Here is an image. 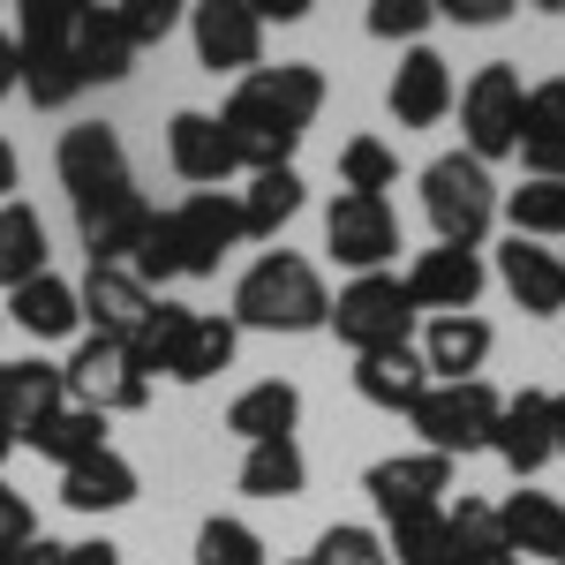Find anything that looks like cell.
I'll use <instances>...</instances> for the list:
<instances>
[{
	"mask_svg": "<svg viewBox=\"0 0 565 565\" xmlns=\"http://www.w3.org/2000/svg\"><path fill=\"white\" fill-rule=\"evenodd\" d=\"M317 114H324V68L317 61H279V68H257V76L234 84V98L218 106V129L234 143L242 174H279V167H295Z\"/></svg>",
	"mask_w": 565,
	"mask_h": 565,
	"instance_id": "obj_1",
	"label": "cell"
},
{
	"mask_svg": "<svg viewBox=\"0 0 565 565\" xmlns=\"http://www.w3.org/2000/svg\"><path fill=\"white\" fill-rule=\"evenodd\" d=\"M234 332H324L332 324V287L324 271L295 249H264L242 279H234Z\"/></svg>",
	"mask_w": 565,
	"mask_h": 565,
	"instance_id": "obj_2",
	"label": "cell"
},
{
	"mask_svg": "<svg viewBox=\"0 0 565 565\" xmlns=\"http://www.w3.org/2000/svg\"><path fill=\"white\" fill-rule=\"evenodd\" d=\"M234 348H242V332H234V317H204V309H181L159 295L151 309V324L129 340L136 370L159 385V377H174V385H212L218 370H234Z\"/></svg>",
	"mask_w": 565,
	"mask_h": 565,
	"instance_id": "obj_3",
	"label": "cell"
},
{
	"mask_svg": "<svg viewBox=\"0 0 565 565\" xmlns=\"http://www.w3.org/2000/svg\"><path fill=\"white\" fill-rule=\"evenodd\" d=\"M76 15H84V0H23V15H15L23 98L39 114H61V106L84 98V76H76Z\"/></svg>",
	"mask_w": 565,
	"mask_h": 565,
	"instance_id": "obj_4",
	"label": "cell"
},
{
	"mask_svg": "<svg viewBox=\"0 0 565 565\" xmlns=\"http://www.w3.org/2000/svg\"><path fill=\"white\" fill-rule=\"evenodd\" d=\"M498 196H505V189H498L490 167L468 159V151H445V159L423 167V212H430L445 249H482L490 226H498Z\"/></svg>",
	"mask_w": 565,
	"mask_h": 565,
	"instance_id": "obj_5",
	"label": "cell"
},
{
	"mask_svg": "<svg viewBox=\"0 0 565 565\" xmlns=\"http://www.w3.org/2000/svg\"><path fill=\"white\" fill-rule=\"evenodd\" d=\"M498 407H505V392L490 385V377H468V385H430L415 407H407V423H415V437H423V452L468 460V452H490Z\"/></svg>",
	"mask_w": 565,
	"mask_h": 565,
	"instance_id": "obj_6",
	"label": "cell"
},
{
	"mask_svg": "<svg viewBox=\"0 0 565 565\" xmlns=\"http://www.w3.org/2000/svg\"><path fill=\"white\" fill-rule=\"evenodd\" d=\"M460 151L468 159H482V167H498V159H513L521 151V106H527V84L513 61H482L476 76L460 84Z\"/></svg>",
	"mask_w": 565,
	"mask_h": 565,
	"instance_id": "obj_7",
	"label": "cell"
},
{
	"mask_svg": "<svg viewBox=\"0 0 565 565\" xmlns=\"http://www.w3.org/2000/svg\"><path fill=\"white\" fill-rule=\"evenodd\" d=\"M415 317L423 309L407 302L399 271H362V279L340 287L324 332H340V348H354V354H385V348H415Z\"/></svg>",
	"mask_w": 565,
	"mask_h": 565,
	"instance_id": "obj_8",
	"label": "cell"
},
{
	"mask_svg": "<svg viewBox=\"0 0 565 565\" xmlns=\"http://www.w3.org/2000/svg\"><path fill=\"white\" fill-rule=\"evenodd\" d=\"M61 385H68V407H90V415H136V407H151V377L136 370V354L121 340H98L84 332L76 354L61 362Z\"/></svg>",
	"mask_w": 565,
	"mask_h": 565,
	"instance_id": "obj_9",
	"label": "cell"
},
{
	"mask_svg": "<svg viewBox=\"0 0 565 565\" xmlns=\"http://www.w3.org/2000/svg\"><path fill=\"white\" fill-rule=\"evenodd\" d=\"M167 234H174L181 279H212L218 264L249 242V234H242V204H234V189H189L174 212H167Z\"/></svg>",
	"mask_w": 565,
	"mask_h": 565,
	"instance_id": "obj_10",
	"label": "cell"
},
{
	"mask_svg": "<svg viewBox=\"0 0 565 565\" xmlns=\"http://www.w3.org/2000/svg\"><path fill=\"white\" fill-rule=\"evenodd\" d=\"M189 45L212 76H257L264 68V15L257 0H196L189 8Z\"/></svg>",
	"mask_w": 565,
	"mask_h": 565,
	"instance_id": "obj_11",
	"label": "cell"
},
{
	"mask_svg": "<svg viewBox=\"0 0 565 565\" xmlns=\"http://www.w3.org/2000/svg\"><path fill=\"white\" fill-rule=\"evenodd\" d=\"M324 249L332 264H348L354 279L362 271H385L399 257V212H392V196H332V212H324Z\"/></svg>",
	"mask_w": 565,
	"mask_h": 565,
	"instance_id": "obj_12",
	"label": "cell"
},
{
	"mask_svg": "<svg viewBox=\"0 0 565 565\" xmlns=\"http://www.w3.org/2000/svg\"><path fill=\"white\" fill-rule=\"evenodd\" d=\"M53 167H61L68 204H84V196H114V189H136L129 143H121V129H114V121H76V129H61Z\"/></svg>",
	"mask_w": 565,
	"mask_h": 565,
	"instance_id": "obj_13",
	"label": "cell"
},
{
	"mask_svg": "<svg viewBox=\"0 0 565 565\" xmlns=\"http://www.w3.org/2000/svg\"><path fill=\"white\" fill-rule=\"evenodd\" d=\"M407 302L423 309V317H460V309L482 302V287H490V264H482V249H423V257L407 264Z\"/></svg>",
	"mask_w": 565,
	"mask_h": 565,
	"instance_id": "obj_14",
	"label": "cell"
},
{
	"mask_svg": "<svg viewBox=\"0 0 565 565\" xmlns=\"http://www.w3.org/2000/svg\"><path fill=\"white\" fill-rule=\"evenodd\" d=\"M76 302H84V324L98 332V340H121L129 348L136 332L151 324V309H159V295L136 279L129 264H90L84 287H76Z\"/></svg>",
	"mask_w": 565,
	"mask_h": 565,
	"instance_id": "obj_15",
	"label": "cell"
},
{
	"mask_svg": "<svg viewBox=\"0 0 565 565\" xmlns=\"http://www.w3.org/2000/svg\"><path fill=\"white\" fill-rule=\"evenodd\" d=\"M452 98H460V84H452V68H445V53H430V45H407L399 53V68H392V121L399 129H437L445 114H452Z\"/></svg>",
	"mask_w": 565,
	"mask_h": 565,
	"instance_id": "obj_16",
	"label": "cell"
},
{
	"mask_svg": "<svg viewBox=\"0 0 565 565\" xmlns=\"http://www.w3.org/2000/svg\"><path fill=\"white\" fill-rule=\"evenodd\" d=\"M143 226H151L143 189H114V196H84V204H76V242H84L90 264H129L136 242H143Z\"/></svg>",
	"mask_w": 565,
	"mask_h": 565,
	"instance_id": "obj_17",
	"label": "cell"
},
{
	"mask_svg": "<svg viewBox=\"0 0 565 565\" xmlns=\"http://www.w3.org/2000/svg\"><path fill=\"white\" fill-rule=\"evenodd\" d=\"M362 490H370V505L377 513H423V505H445V490H452V460H437V452H392V460H377L370 476H362Z\"/></svg>",
	"mask_w": 565,
	"mask_h": 565,
	"instance_id": "obj_18",
	"label": "cell"
},
{
	"mask_svg": "<svg viewBox=\"0 0 565 565\" xmlns=\"http://www.w3.org/2000/svg\"><path fill=\"white\" fill-rule=\"evenodd\" d=\"M490 452L513 468V476H543L551 460H558V445H551V392L521 385L505 407H498V430H490Z\"/></svg>",
	"mask_w": 565,
	"mask_h": 565,
	"instance_id": "obj_19",
	"label": "cell"
},
{
	"mask_svg": "<svg viewBox=\"0 0 565 565\" xmlns=\"http://www.w3.org/2000/svg\"><path fill=\"white\" fill-rule=\"evenodd\" d=\"M490 348H498V332H490V317H476V309L430 317V332L415 340V354L430 362V385H468V377H482Z\"/></svg>",
	"mask_w": 565,
	"mask_h": 565,
	"instance_id": "obj_20",
	"label": "cell"
},
{
	"mask_svg": "<svg viewBox=\"0 0 565 565\" xmlns=\"http://www.w3.org/2000/svg\"><path fill=\"white\" fill-rule=\"evenodd\" d=\"M490 271H498V287H505V295H513L527 317H558V309H565V264H558V249L505 234Z\"/></svg>",
	"mask_w": 565,
	"mask_h": 565,
	"instance_id": "obj_21",
	"label": "cell"
},
{
	"mask_svg": "<svg viewBox=\"0 0 565 565\" xmlns=\"http://www.w3.org/2000/svg\"><path fill=\"white\" fill-rule=\"evenodd\" d=\"M167 167H174L189 189H218L226 174H242V167H234V143L218 129V114H196V106H181L174 121H167Z\"/></svg>",
	"mask_w": 565,
	"mask_h": 565,
	"instance_id": "obj_22",
	"label": "cell"
},
{
	"mask_svg": "<svg viewBox=\"0 0 565 565\" xmlns=\"http://www.w3.org/2000/svg\"><path fill=\"white\" fill-rule=\"evenodd\" d=\"M53 407H68L61 362H45V354H15V362H0V423L15 430V445L39 430Z\"/></svg>",
	"mask_w": 565,
	"mask_h": 565,
	"instance_id": "obj_23",
	"label": "cell"
},
{
	"mask_svg": "<svg viewBox=\"0 0 565 565\" xmlns=\"http://www.w3.org/2000/svg\"><path fill=\"white\" fill-rule=\"evenodd\" d=\"M136 68V39L129 23H121V0L114 8H98V0H84V15H76V76L90 84H121Z\"/></svg>",
	"mask_w": 565,
	"mask_h": 565,
	"instance_id": "obj_24",
	"label": "cell"
},
{
	"mask_svg": "<svg viewBox=\"0 0 565 565\" xmlns=\"http://www.w3.org/2000/svg\"><path fill=\"white\" fill-rule=\"evenodd\" d=\"M0 317H8L15 332H31L39 348L45 340H76V332H84V302H76V287H68L61 271H39L31 287H15Z\"/></svg>",
	"mask_w": 565,
	"mask_h": 565,
	"instance_id": "obj_25",
	"label": "cell"
},
{
	"mask_svg": "<svg viewBox=\"0 0 565 565\" xmlns=\"http://www.w3.org/2000/svg\"><path fill=\"white\" fill-rule=\"evenodd\" d=\"M498 527H505L513 558H565V498H551V490H513L498 505Z\"/></svg>",
	"mask_w": 565,
	"mask_h": 565,
	"instance_id": "obj_26",
	"label": "cell"
},
{
	"mask_svg": "<svg viewBox=\"0 0 565 565\" xmlns=\"http://www.w3.org/2000/svg\"><path fill=\"white\" fill-rule=\"evenodd\" d=\"M354 392L385 415H407L423 392H430V362L415 348H385V354H354Z\"/></svg>",
	"mask_w": 565,
	"mask_h": 565,
	"instance_id": "obj_27",
	"label": "cell"
},
{
	"mask_svg": "<svg viewBox=\"0 0 565 565\" xmlns=\"http://www.w3.org/2000/svg\"><path fill=\"white\" fill-rule=\"evenodd\" d=\"M136 468L106 445V452H90V460H76L68 476H61V505L68 513H121V505H136Z\"/></svg>",
	"mask_w": 565,
	"mask_h": 565,
	"instance_id": "obj_28",
	"label": "cell"
},
{
	"mask_svg": "<svg viewBox=\"0 0 565 565\" xmlns=\"http://www.w3.org/2000/svg\"><path fill=\"white\" fill-rule=\"evenodd\" d=\"M295 423H302V385H287V377H264V385L234 392V407H226V430L242 437V445L295 437Z\"/></svg>",
	"mask_w": 565,
	"mask_h": 565,
	"instance_id": "obj_29",
	"label": "cell"
},
{
	"mask_svg": "<svg viewBox=\"0 0 565 565\" xmlns=\"http://www.w3.org/2000/svg\"><path fill=\"white\" fill-rule=\"evenodd\" d=\"M242 498H264V505H279V498H302L309 490V460L295 437H271V445H249L242 452Z\"/></svg>",
	"mask_w": 565,
	"mask_h": 565,
	"instance_id": "obj_30",
	"label": "cell"
},
{
	"mask_svg": "<svg viewBox=\"0 0 565 565\" xmlns=\"http://www.w3.org/2000/svg\"><path fill=\"white\" fill-rule=\"evenodd\" d=\"M234 204H242V234H249V242H271V234L309 204V189H302L295 167H279V174H249V189H234Z\"/></svg>",
	"mask_w": 565,
	"mask_h": 565,
	"instance_id": "obj_31",
	"label": "cell"
},
{
	"mask_svg": "<svg viewBox=\"0 0 565 565\" xmlns=\"http://www.w3.org/2000/svg\"><path fill=\"white\" fill-rule=\"evenodd\" d=\"M39 460H53L61 476L76 468V460H90V452H106V415H90V407H53L39 430L23 437Z\"/></svg>",
	"mask_w": 565,
	"mask_h": 565,
	"instance_id": "obj_32",
	"label": "cell"
},
{
	"mask_svg": "<svg viewBox=\"0 0 565 565\" xmlns=\"http://www.w3.org/2000/svg\"><path fill=\"white\" fill-rule=\"evenodd\" d=\"M39 271H45V218L15 196V204H0V295L31 287Z\"/></svg>",
	"mask_w": 565,
	"mask_h": 565,
	"instance_id": "obj_33",
	"label": "cell"
},
{
	"mask_svg": "<svg viewBox=\"0 0 565 565\" xmlns=\"http://www.w3.org/2000/svg\"><path fill=\"white\" fill-rule=\"evenodd\" d=\"M445 535H452V565H498V558H513L490 498H452V505H445Z\"/></svg>",
	"mask_w": 565,
	"mask_h": 565,
	"instance_id": "obj_34",
	"label": "cell"
},
{
	"mask_svg": "<svg viewBox=\"0 0 565 565\" xmlns=\"http://www.w3.org/2000/svg\"><path fill=\"white\" fill-rule=\"evenodd\" d=\"M498 212L513 218V234L521 242H565V181H521V189H505L498 196Z\"/></svg>",
	"mask_w": 565,
	"mask_h": 565,
	"instance_id": "obj_35",
	"label": "cell"
},
{
	"mask_svg": "<svg viewBox=\"0 0 565 565\" xmlns=\"http://www.w3.org/2000/svg\"><path fill=\"white\" fill-rule=\"evenodd\" d=\"M385 558H392V565H452L445 505H423V513H392V521H385Z\"/></svg>",
	"mask_w": 565,
	"mask_h": 565,
	"instance_id": "obj_36",
	"label": "cell"
},
{
	"mask_svg": "<svg viewBox=\"0 0 565 565\" xmlns=\"http://www.w3.org/2000/svg\"><path fill=\"white\" fill-rule=\"evenodd\" d=\"M340 189L348 196H385V189H399V151H392L385 136H348L340 143Z\"/></svg>",
	"mask_w": 565,
	"mask_h": 565,
	"instance_id": "obj_37",
	"label": "cell"
},
{
	"mask_svg": "<svg viewBox=\"0 0 565 565\" xmlns=\"http://www.w3.org/2000/svg\"><path fill=\"white\" fill-rule=\"evenodd\" d=\"M196 565H271V558H264V535L249 521L212 513V521L196 527Z\"/></svg>",
	"mask_w": 565,
	"mask_h": 565,
	"instance_id": "obj_38",
	"label": "cell"
},
{
	"mask_svg": "<svg viewBox=\"0 0 565 565\" xmlns=\"http://www.w3.org/2000/svg\"><path fill=\"white\" fill-rule=\"evenodd\" d=\"M302 565H392V558H385V535H377V527L332 521L324 535H317V551H309Z\"/></svg>",
	"mask_w": 565,
	"mask_h": 565,
	"instance_id": "obj_39",
	"label": "cell"
},
{
	"mask_svg": "<svg viewBox=\"0 0 565 565\" xmlns=\"http://www.w3.org/2000/svg\"><path fill=\"white\" fill-rule=\"evenodd\" d=\"M437 23V0H370V39L385 45H423Z\"/></svg>",
	"mask_w": 565,
	"mask_h": 565,
	"instance_id": "obj_40",
	"label": "cell"
},
{
	"mask_svg": "<svg viewBox=\"0 0 565 565\" xmlns=\"http://www.w3.org/2000/svg\"><path fill=\"white\" fill-rule=\"evenodd\" d=\"M129 271L159 295L167 279H181V264H174V234H167V212H151V226H143V242H136V257H129Z\"/></svg>",
	"mask_w": 565,
	"mask_h": 565,
	"instance_id": "obj_41",
	"label": "cell"
},
{
	"mask_svg": "<svg viewBox=\"0 0 565 565\" xmlns=\"http://www.w3.org/2000/svg\"><path fill=\"white\" fill-rule=\"evenodd\" d=\"M535 136H565V76H543V84H527L521 143H535Z\"/></svg>",
	"mask_w": 565,
	"mask_h": 565,
	"instance_id": "obj_42",
	"label": "cell"
},
{
	"mask_svg": "<svg viewBox=\"0 0 565 565\" xmlns=\"http://www.w3.org/2000/svg\"><path fill=\"white\" fill-rule=\"evenodd\" d=\"M121 23H129L136 53H143V45H159L181 23V0H121Z\"/></svg>",
	"mask_w": 565,
	"mask_h": 565,
	"instance_id": "obj_43",
	"label": "cell"
},
{
	"mask_svg": "<svg viewBox=\"0 0 565 565\" xmlns=\"http://www.w3.org/2000/svg\"><path fill=\"white\" fill-rule=\"evenodd\" d=\"M31 535H39V513H31V498L0 482V551H15V543H31Z\"/></svg>",
	"mask_w": 565,
	"mask_h": 565,
	"instance_id": "obj_44",
	"label": "cell"
},
{
	"mask_svg": "<svg viewBox=\"0 0 565 565\" xmlns=\"http://www.w3.org/2000/svg\"><path fill=\"white\" fill-rule=\"evenodd\" d=\"M437 15H452V23H468V31H490V23L513 15V0H437Z\"/></svg>",
	"mask_w": 565,
	"mask_h": 565,
	"instance_id": "obj_45",
	"label": "cell"
},
{
	"mask_svg": "<svg viewBox=\"0 0 565 565\" xmlns=\"http://www.w3.org/2000/svg\"><path fill=\"white\" fill-rule=\"evenodd\" d=\"M527 159V181H565V136H535V143H521Z\"/></svg>",
	"mask_w": 565,
	"mask_h": 565,
	"instance_id": "obj_46",
	"label": "cell"
},
{
	"mask_svg": "<svg viewBox=\"0 0 565 565\" xmlns=\"http://www.w3.org/2000/svg\"><path fill=\"white\" fill-rule=\"evenodd\" d=\"M53 565H121V543L84 535V543H53Z\"/></svg>",
	"mask_w": 565,
	"mask_h": 565,
	"instance_id": "obj_47",
	"label": "cell"
},
{
	"mask_svg": "<svg viewBox=\"0 0 565 565\" xmlns=\"http://www.w3.org/2000/svg\"><path fill=\"white\" fill-rule=\"evenodd\" d=\"M23 90V53H15V31L0 23V98H15Z\"/></svg>",
	"mask_w": 565,
	"mask_h": 565,
	"instance_id": "obj_48",
	"label": "cell"
},
{
	"mask_svg": "<svg viewBox=\"0 0 565 565\" xmlns=\"http://www.w3.org/2000/svg\"><path fill=\"white\" fill-rule=\"evenodd\" d=\"M0 565H53V535H31V543L0 551Z\"/></svg>",
	"mask_w": 565,
	"mask_h": 565,
	"instance_id": "obj_49",
	"label": "cell"
},
{
	"mask_svg": "<svg viewBox=\"0 0 565 565\" xmlns=\"http://www.w3.org/2000/svg\"><path fill=\"white\" fill-rule=\"evenodd\" d=\"M15 181H23V167H15V143L0 136V204H15Z\"/></svg>",
	"mask_w": 565,
	"mask_h": 565,
	"instance_id": "obj_50",
	"label": "cell"
},
{
	"mask_svg": "<svg viewBox=\"0 0 565 565\" xmlns=\"http://www.w3.org/2000/svg\"><path fill=\"white\" fill-rule=\"evenodd\" d=\"M551 445H558V460H565V392H551Z\"/></svg>",
	"mask_w": 565,
	"mask_h": 565,
	"instance_id": "obj_51",
	"label": "cell"
},
{
	"mask_svg": "<svg viewBox=\"0 0 565 565\" xmlns=\"http://www.w3.org/2000/svg\"><path fill=\"white\" fill-rule=\"evenodd\" d=\"M8 452H15V430H8V423H0V468H8Z\"/></svg>",
	"mask_w": 565,
	"mask_h": 565,
	"instance_id": "obj_52",
	"label": "cell"
},
{
	"mask_svg": "<svg viewBox=\"0 0 565 565\" xmlns=\"http://www.w3.org/2000/svg\"><path fill=\"white\" fill-rule=\"evenodd\" d=\"M498 565H521V558H498Z\"/></svg>",
	"mask_w": 565,
	"mask_h": 565,
	"instance_id": "obj_53",
	"label": "cell"
},
{
	"mask_svg": "<svg viewBox=\"0 0 565 565\" xmlns=\"http://www.w3.org/2000/svg\"><path fill=\"white\" fill-rule=\"evenodd\" d=\"M558 264H565V249H558Z\"/></svg>",
	"mask_w": 565,
	"mask_h": 565,
	"instance_id": "obj_54",
	"label": "cell"
},
{
	"mask_svg": "<svg viewBox=\"0 0 565 565\" xmlns=\"http://www.w3.org/2000/svg\"><path fill=\"white\" fill-rule=\"evenodd\" d=\"M0 324H8V317H0Z\"/></svg>",
	"mask_w": 565,
	"mask_h": 565,
	"instance_id": "obj_55",
	"label": "cell"
},
{
	"mask_svg": "<svg viewBox=\"0 0 565 565\" xmlns=\"http://www.w3.org/2000/svg\"><path fill=\"white\" fill-rule=\"evenodd\" d=\"M558 565H565V558H558Z\"/></svg>",
	"mask_w": 565,
	"mask_h": 565,
	"instance_id": "obj_56",
	"label": "cell"
}]
</instances>
